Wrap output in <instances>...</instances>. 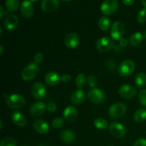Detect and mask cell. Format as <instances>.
<instances>
[{
	"label": "cell",
	"mask_w": 146,
	"mask_h": 146,
	"mask_svg": "<svg viewBox=\"0 0 146 146\" xmlns=\"http://www.w3.org/2000/svg\"><path fill=\"white\" fill-rule=\"evenodd\" d=\"M39 72V66L35 62L30 63L22 70L21 78L25 81H32Z\"/></svg>",
	"instance_id": "1"
},
{
	"label": "cell",
	"mask_w": 146,
	"mask_h": 146,
	"mask_svg": "<svg viewBox=\"0 0 146 146\" xmlns=\"http://www.w3.org/2000/svg\"><path fill=\"white\" fill-rule=\"evenodd\" d=\"M6 104L9 108L12 109L20 108L25 104V98L20 94H11L6 96Z\"/></svg>",
	"instance_id": "2"
},
{
	"label": "cell",
	"mask_w": 146,
	"mask_h": 146,
	"mask_svg": "<svg viewBox=\"0 0 146 146\" xmlns=\"http://www.w3.org/2000/svg\"><path fill=\"white\" fill-rule=\"evenodd\" d=\"M126 106L123 103H117L113 104L108 109V115L111 118L117 119L123 116L126 112Z\"/></svg>",
	"instance_id": "3"
},
{
	"label": "cell",
	"mask_w": 146,
	"mask_h": 146,
	"mask_svg": "<svg viewBox=\"0 0 146 146\" xmlns=\"http://www.w3.org/2000/svg\"><path fill=\"white\" fill-rule=\"evenodd\" d=\"M118 0H104L101 5V11L104 15H111L118 9Z\"/></svg>",
	"instance_id": "4"
},
{
	"label": "cell",
	"mask_w": 146,
	"mask_h": 146,
	"mask_svg": "<svg viewBox=\"0 0 146 146\" xmlns=\"http://www.w3.org/2000/svg\"><path fill=\"white\" fill-rule=\"evenodd\" d=\"M135 63L132 60H125L120 64L118 68V72L121 76H128L135 71Z\"/></svg>",
	"instance_id": "5"
},
{
	"label": "cell",
	"mask_w": 146,
	"mask_h": 146,
	"mask_svg": "<svg viewBox=\"0 0 146 146\" xmlns=\"http://www.w3.org/2000/svg\"><path fill=\"white\" fill-rule=\"evenodd\" d=\"M125 26L121 21H115L111 28V37L114 40H121L125 34Z\"/></svg>",
	"instance_id": "6"
},
{
	"label": "cell",
	"mask_w": 146,
	"mask_h": 146,
	"mask_svg": "<svg viewBox=\"0 0 146 146\" xmlns=\"http://www.w3.org/2000/svg\"><path fill=\"white\" fill-rule=\"evenodd\" d=\"M96 46L97 49L101 52H106L113 48V41L110 37L102 36L97 40Z\"/></svg>",
	"instance_id": "7"
},
{
	"label": "cell",
	"mask_w": 146,
	"mask_h": 146,
	"mask_svg": "<svg viewBox=\"0 0 146 146\" xmlns=\"http://www.w3.org/2000/svg\"><path fill=\"white\" fill-rule=\"evenodd\" d=\"M88 98L93 104H100L104 102L105 99V94L100 88H94L88 91Z\"/></svg>",
	"instance_id": "8"
},
{
	"label": "cell",
	"mask_w": 146,
	"mask_h": 146,
	"mask_svg": "<svg viewBox=\"0 0 146 146\" xmlns=\"http://www.w3.org/2000/svg\"><path fill=\"white\" fill-rule=\"evenodd\" d=\"M109 131L111 135L116 138H122L126 134V129L122 123L113 122L109 125Z\"/></svg>",
	"instance_id": "9"
},
{
	"label": "cell",
	"mask_w": 146,
	"mask_h": 146,
	"mask_svg": "<svg viewBox=\"0 0 146 146\" xmlns=\"http://www.w3.org/2000/svg\"><path fill=\"white\" fill-rule=\"evenodd\" d=\"M31 94L36 99H43L46 95V88L42 83H35L31 88Z\"/></svg>",
	"instance_id": "10"
},
{
	"label": "cell",
	"mask_w": 146,
	"mask_h": 146,
	"mask_svg": "<svg viewBox=\"0 0 146 146\" xmlns=\"http://www.w3.org/2000/svg\"><path fill=\"white\" fill-rule=\"evenodd\" d=\"M118 94L120 96L125 99H130L133 98L136 96L137 90L135 87L130 86L128 84L122 86L118 90Z\"/></svg>",
	"instance_id": "11"
},
{
	"label": "cell",
	"mask_w": 146,
	"mask_h": 146,
	"mask_svg": "<svg viewBox=\"0 0 146 146\" xmlns=\"http://www.w3.org/2000/svg\"><path fill=\"white\" fill-rule=\"evenodd\" d=\"M46 109V105L44 102L38 101L31 105V106L30 107L29 112L33 117H38L42 115L45 113Z\"/></svg>",
	"instance_id": "12"
},
{
	"label": "cell",
	"mask_w": 146,
	"mask_h": 146,
	"mask_svg": "<svg viewBox=\"0 0 146 146\" xmlns=\"http://www.w3.org/2000/svg\"><path fill=\"white\" fill-rule=\"evenodd\" d=\"M64 44L68 48H76L79 44V37L74 32L68 33L64 38Z\"/></svg>",
	"instance_id": "13"
},
{
	"label": "cell",
	"mask_w": 146,
	"mask_h": 146,
	"mask_svg": "<svg viewBox=\"0 0 146 146\" xmlns=\"http://www.w3.org/2000/svg\"><path fill=\"white\" fill-rule=\"evenodd\" d=\"M21 14L25 18H31L34 14V7L32 2L30 0H24L21 2Z\"/></svg>",
	"instance_id": "14"
},
{
	"label": "cell",
	"mask_w": 146,
	"mask_h": 146,
	"mask_svg": "<svg viewBox=\"0 0 146 146\" xmlns=\"http://www.w3.org/2000/svg\"><path fill=\"white\" fill-rule=\"evenodd\" d=\"M59 6L58 0H43L41 2V9L46 13H51L55 11Z\"/></svg>",
	"instance_id": "15"
},
{
	"label": "cell",
	"mask_w": 146,
	"mask_h": 146,
	"mask_svg": "<svg viewBox=\"0 0 146 146\" xmlns=\"http://www.w3.org/2000/svg\"><path fill=\"white\" fill-rule=\"evenodd\" d=\"M78 116V111L73 106H68L63 112V117L66 122L71 123L75 121Z\"/></svg>",
	"instance_id": "16"
},
{
	"label": "cell",
	"mask_w": 146,
	"mask_h": 146,
	"mask_svg": "<svg viewBox=\"0 0 146 146\" xmlns=\"http://www.w3.org/2000/svg\"><path fill=\"white\" fill-rule=\"evenodd\" d=\"M33 128L34 131L40 134H46L49 131V125L44 120H36L33 123Z\"/></svg>",
	"instance_id": "17"
},
{
	"label": "cell",
	"mask_w": 146,
	"mask_h": 146,
	"mask_svg": "<svg viewBox=\"0 0 146 146\" xmlns=\"http://www.w3.org/2000/svg\"><path fill=\"white\" fill-rule=\"evenodd\" d=\"M19 18L16 14H11L7 16L4 21V25L5 28L9 31H12L18 26Z\"/></svg>",
	"instance_id": "18"
},
{
	"label": "cell",
	"mask_w": 146,
	"mask_h": 146,
	"mask_svg": "<svg viewBox=\"0 0 146 146\" xmlns=\"http://www.w3.org/2000/svg\"><path fill=\"white\" fill-rule=\"evenodd\" d=\"M11 119L13 122L19 127H24L27 123V120L25 115L18 111H14L11 113Z\"/></svg>",
	"instance_id": "19"
},
{
	"label": "cell",
	"mask_w": 146,
	"mask_h": 146,
	"mask_svg": "<svg viewBox=\"0 0 146 146\" xmlns=\"http://www.w3.org/2000/svg\"><path fill=\"white\" fill-rule=\"evenodd\" d=\"M44 80L48 86H54L57 85L59 81H61V76L56 71H49L46 74Z\"/></svg>",
	"instance_id": "20"
},
{
	"label": "cell",
	"mask_w": 146,
	"mask_h": 146,
	"mask_svg": "<svg viewBox=\"0 0 146 146\" xmlns=\"http://www.w3.org/2000/svg\"><path fill=\"white\" fill-rule=\"evenodd\" d=\"M85 98L86 96L84 91L81 88H79V89L76 90L73 93L71 97V102L75 105H80L84 102Z\"/></svg>",
	"instance_id": "21"
},
{
	"label": "cell",
	"mask_w": 146,
	"mask_h": 146,
	"mask_svg": "<svg viewBox=\"0 0 146 146\" xmlns=\"http://www.w3.org/2000/svg\"><path fill=\"white\" fill-rule=\"evenodd\" d=\"M60 138L65 143H72L76 138V135L71 130H64L60 134Z\"/></svg>",
	"instance_id": "22"
},
{
	"label": "cell",
	"mask_w": 146,
	"mask_h": 146,
	"mask_svg": "<svg viewBox=\"0 0 146 146\" xmlns=\"http://www.w3.org/2000/svg\"><path fill=\"white\" fill-rule=\"evenodd\" d=\"M143 38V36L141 32L137 31V32H134L133 34H131L130 36L129 42L133 46H138L142 43Z\"/></svg>",
	"instance_id": "23"
},
{
	"label": "cell",
	"mask_w": 146,
	"mask_h": 146,
	"mask_svg": "<svg viewBox=\"0 0 146 146\" xmlns=\"http://www.w3.org/2000/svg\"><path fill=\"white\" fill-rule=\"evenodd\" d=\"M110 26H111V21L109 18L106 16L101 17L98 20V27L101 31H107L110 28Z\"/></svg>",
	"instance_id": "24"
},
{
	"label": "cell",
	"mask_w": 146,
	"mask_h": 146,
	"mask_svg": "<svg viewBox=\"0 0 146 146\" xmlns=\"http://www.w3.org/2000/svg\"><path fill=\"white\" fill-rule=\"evenodd\" d=\"M133 119L137 123H141L146 121V110L144 108L137 110L133 114Z\"/></svg>",
	"instance_id": "25"
},
{
	"label": "cell",
	"mask_w": 146,
	"mask_h": 146,
	"mask_svg": "<svg viewBox=\"0 0 146 146\" xmlns=\"http://www.w3.org/2000/svg\"><path fill=\"white\" fill-rule=\"evenodd\" d=\"M5 6L9 12H15L19 6V0H6Z\"/></svg>",
	"instance_id": "26"
},
{
	"label": "cell",
	"mask_w": 146,
	"mask_h": 146,
	"mask_svg": "<svg viewBox=\"0 0 146 146\" xmlns=\"http://www.w3.org/2000/svg\"><path fill=\"white\" fill-rule=\"evenodd\" d=\"M135 84L139 88H143L146 86V74L141 72L137 74L135 78Z\"/></svg>",
	"instance_id": "27"
},
{
	"label": "cell",
	"mask_w": 146,
	"mask_h": 146,
	"mask_svg": "<svg viewBox=\"0 0 146 146\" xmlns=\"http://www.w3.org/2000/svg\"><path fill=\"white\" fill-rule=\"evenodd\" d=\"M94 126L98 130H105L108 127V121L103 118H97L94 121Z\"/></svg>",
	"instance_id": "28"
},
{
	"label": "cell",
	"mask_w": 146,
	"mask_h": 146,
	"mask_svg": "<svg viewBox=\"0 0 146 146\" xmlns=\"http://www.w3.org/2000/svg\"><path fill=\"white\" fill-rule=\"evenodd\" d=\"M86 77L84 74H80L77 76L76 78V86H78V88H84V86L86 85Z\"/></svg>",
	"instance_id": "29"
},
{
	"label": "cell",
	"mask_w": 146,
	"mask_h": 146,
	"mask_svg": "<svg viewBox=\"0 0 146 146\" xmlns=\"http://www.w3.org/2000/svg\"><path fill=\"white\" fill-rule=\"evenodd\" d=\"M17 141L13 138H7L2 140L0 146H17Z\"/></svg>",
	"instance_id": "30"
},
{
	"label": "cell",
	"mask_w": 146,
	"mask_h": 146,
	"mask_svg": "<svg viewBox=\"0 0 146 146\" xmlns=\"http://www.w3.org/2000/svg\"><path fill=\"white\" fill-rule=\"evenodd\" d=\"M64 121L62 118H55L52 121V126L54 128H61L64 126Z\"/></svg>",
	"instance_id": "31"
},
{
	"label": "cell",
	"mask_w": 146,
	"mask_h": 146,
	"mask_svg": "<svg viewBox=\"0 0 146 146\" xmlns=\"http://www.w3.org/2000/svg\"><path fill=\"white\" fill-rule=\"evenodd\" d=\"M137 20L139 23H145L146 21V9H143L137 15Z\"/></svg>",
	"instance_id": "32"
},
{
	"label": "cell",
	"mask_w": 146,
	"mask_h": 146,
	"mask_svg": "<svg viewBox=\"0 0 146 146\" xmlns=\"http://www.w3.org/2000/svg\"><path fill=\"white\" fill-rule=\"evenodd\" d=\"M140 104L143 106L146 107V89H143L140 91L138 94Z\"/></svg>",
	"instance_id": "33"
},
{
	"label": "cell",
	"mask_w": 146,
	"mask_h": 146,
	"mask_svg": "<svg viewBox=\"0 0 146 146\" xmlns=\"http://www.w3.org/2000/svg\"><path fill=\"white\" fill-rule=\"evenodd\" d=\"M88 85L91 88H95V86L97 84V78L94 76H89L88 78Z\"/></svg>",
	"instance_id": "34"
},
{
	"label": "cell",
	"mask_w": 146,
	"mask_h": 146,
	"mask_svg": "<svg viewBox=\"0 0 146 146\" xmlns=\"http://www.w3.org/2000/svg\"><path fill=\"white\" fill-rule=\"evenodd\" d=\"M43 59H44V56L41 52L36 53V55L34 56V62L36 64H40L42 62Z\"/></svg>",
	"instance_id": "35"
},
{
	"label": "cell",
	"mask_w": 146,
	"mask_h": 146,
	"mask_svg": "<svg viewBox=\"0 0 146 146\" xmlns=\"http://www.w3.org/2000/svg\"><path fill=\"white\" fill-rule=\"evenodd\" d=\"M46 109L48 110L49 112H54V111H56L57 106L54 103L50 102L46 105Z\"/></svg>",
	"instance_id": "36"
},
{
	"label": "cell",
	"mask_w": 146,
	"mask_h": 146,
	"mask_svg": "<svg viewBox=\"0 0 146 146\" xmlns=\"http://www.w3.org/2000/svg\"><path fill=\"white\" fill-rule=\"evenodd\" d=\"M133 146H146L145 138H139L134 143Z\"/></svg>",
	"instance_id": "37"
},
{
	"label": "cell",
	"mask_w": 146,
	"mask_h": 146,
	"mask_svg": "<svg viewBox=\"0 0 146 146\" xmlns=\"http://www.w3.org/2000/svg\"><path fill=\"white\" fill-rule=\"evenodd\" d=\"M61 81L64 83H68L71 81V76L68 74H64L61 76Z\"/></svg>",
	"instance_id": "38"
},
{
	"label": "cell",
	"mask_w": 146,
	"mask_h": 146,
	"mask_svg": "<svg viewBox=\"0 0 146 146\" xmlns=\"http://www.w3.org/2000/svg\"><path fill=\"white\" fill-rule=\"evenodd\" d=\"M7 14H8V12L4 10L2 6H0V19H2L4 17V16L7 15Z\"/></svg>",
	"instance_id": "39"
},
{
	"label": "cell",
	"mask_w": 146,
	"mask_h": 146,
	"mask_svg": "<svg viewBox=\"0 0 146 146\" xmlns=\"http://www.w3.org/2000/svg\"><path fill=\"white\" fill-rule=\"evenodd\" d=\"M135 0H123V2L126 6H131L134 4Z\"/></svg>",
	"instance_id": "40"
},
{
	"label": "cell",
	"mask_w": 146,
	"mask_h": 146,
	"mask_svg": "<svg viewBox=\"0 0 146 146\" xmlns=\"http://www.w3.org/2000/svg\"><path fill=\"white\" fill-rule=\"evenodd\" d=\"M120 44H121L122 46H126L128 45V41H127L126 39L123 38L120 40Z\"/></svg>",
	"instance_id": "41"
},
{
	"label": "cell",
	"mask_w": 146,
	"mask_h": 146,
	"mask_svg": "<svg viewBox=\"0 0 146 146\" xmlns=\"http://www.w3.org/2000/svg\"><path fill=\"white\" fill-rule=\"evenodd\" d=\"M3 52H4V48H3V46L1 45L0 46V54L2 55Z\"/></svg>",
	"instance_id": "42"
},
{
	"label": "cell",
	"mask_w": 146,
	"mask_h": 146,
	"mask_svg": "<svg viewBox=\"0 0 146 146\" xmlns=\"http://www.w3.org/2000/svg\"><path fill=\"white\" fill-rule=\"evenodd\" d=\"M141 1L143 5V7L146 9V0H141Z\"/></svg>",
	"instance_id": "43"
},
{
	"label": "cell",
	"mask_w": 146,
	"mask_h": 146,
	"mask_svg": "<svg viewBox=\"0 0 146 146\" xmlns=\"http://www.w3.org/2000/svg\"><path fill=\"white\" fill-rule=\"evenodd\" d=\"M0 123H1V125H0V128H2V120H0Z\"/></svg>",
	"instance_id": "44"
},
{
	"label": "cell",
	"mask_w": 146,
	"mask_h": 146,
	"mask_svg": "<svg viewBox=\"0 0 146 146\" xmlns=\"http://www.w3.org/2000/svg\"><path fill=\"white\" fill-rule=\"evenodd\" d=\"M30 1H31V2H36V1H38V0H30Z\"/></svg>",
	"instance_id": "45"
},
{
	"label": "cell",
	"mask_w": 146,
	"mask_h": 146,
	"mask_svg": "<svg viewBox=\"0 0 146 146\" xmlns=\"http://www.w3.org/2000/svg\"><path fill=\"white\" fill-rule=\"evenodd\" d=\"M64 1H71V0H64Z\"/></svg>",
	"instance_id": "46"
},
{
	"label": "cell",
	"mask_w": 146,
	"mask_h": 146,
	"mask_svg": "<svg viewBox=\"0 0 146 146\" xmlns=\"http://www.w3.org/2000/svg\"><path fill=\"white\" fill-rule=\"evenodd\" d=\"M145 38H146V31H145Z\"/></svg>",
	"instance_id": "47"
},
{
	"label": "cell",
	"mask_w": 146,
	"mask_h": 146,
	"mask_svg": "<svg viewBox=\"0 0 146 146\" xmlns=\"http://www.w3.org/2000/svg\"><path fill=\"white\" fill-rule=\"evenodd\" d=\"M40 146H46V145H41Z\"/></svg>",
	"instance_id": "48"
},
{
	"label": "cell",
	"mask_w": 146,
	"mask_h": 146,
	"mask_svg": "<svg viewBox=\"0 0 146 146\" xmlns=\"http://www.w3.org/2000/svg\"><path fill=\"white\" fill-rule=\"evenodd\" d=\"M108 146H112V145H108Z\"/></svg>",
	"instance_id": "49"
}]
</instances>
